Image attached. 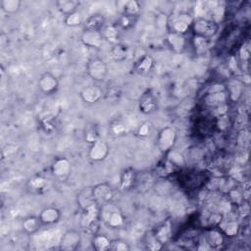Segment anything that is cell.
<instances>
[{"label": "cell", "instance_id": "cell-1", "mask_svg": "<svg viewBox=\"0 0 251 251\" xmlns=\"http://www.w3.org/2000/svg\"><path fill=\"white\" fill-rule=\"evenodd\" d=\"M101 207L96 203H92L87 207L81 209L80 216V227L89 235L98 233L101 221Z\"/></svg>", "mask_w": 251, "mask_h": 251}, {"label": "cell", "instance_id": "cell-2", "mask_svg": "<svg viewBox=\"0 0 251 251\" xmlns=\"http://www.w3.org/2000/svg\"><path fill=\"white\" fill-rule=\"evenodd\" d=\"M193 17L187 12H176L168 15L167 32L184 35L191 28Z\"/></svg>", "mask_w": 251, "mask_h": 251}, {"label": "cell", "instance_id": "cell-3", "mask_svg": "<svg viewBox=\"0 0 251 251\" xmlns=\"http://www.w3.org/2000/svg\"><path fill=\"white\" fill-rule=\"evenodd\" d=\"M190 29L194 35L210 40L217 34L219 30V25L210 18L196 17L193 19Z\"/></svg>", "mask_w": 251, "mask_h": 251}, {"label": "cell", "instance_id": "cell-4", "mask_svg": "<svg viewBox=\"0 0 251 251\" xmlns=\"http://www.w3.org/2000/svg\"><path fill=\"white\" fill-rule=\"evenodd\" d=\"M177 132L175 127L167 126L162 127L156 136V146L157 149L162 154H167L172 150L176 142Z\"/></svg>", "mask_w": 251, "mask_h": 251}, {"label": "cell", "instance_id": "cell-5", "mask_svg": "<svg viewBox=\"0 0 251 251\" xmlns=\"http://www.w3.org/2000/svg\"><path fill=\"white\" fill-rule=\"evenodd\" d=\"M101 220L111 228H119L125 224L123 212L111 203L101 207Z\"/></svg>", "mask_w": 251, "mask_h": 251}, {"label": "cell", "instance_id": "cell-6", "mask_svg": "<svg viewBox=\"0 0 251 251\" xmlns=\"http://www.w3.org/2000/svg\"><path fill=\"white\" fill-rule=\"evenodd\" d=\"M87 75L96 82L103 81L108 75V66L104 60L98 57L90 58L85 66Z\"/></svg>", "mask_w": 251, "mask_h": 251}, {"label": "cell", "instance_id": "cell-7", "mask_svg": "<svg viewBox=\"0 0 251 251\" xmlns=\"http://www.w3.org/2000/svg\"><path fill=\"white\" fill-rule=\"evenodd\" d=\"M92 199L100 206H104L112 202L115 196V190L109 182H99L90 188Z\"/></svg>", "mask_w": 251, "mask_h": 251}, {"label": "cell", "instance_id": "cell-8", "mask_svg": "<svg viewBox=\"0 0 251 251\" xmlns=\"http://www.w3.org/2000/svg\"><path fill=\"white\" fill-rule=\"evenodd\" d=\"M59 79L51 72H45L40 75L37 80V86L41 93L44 95H52L59 89Z\"/></svg>", "mask_w": 251, "mask_h": 251}, {"label": "cell", "instance_id": "cell-9", "mask_svg": "<svg viewBox=\"0 0 251 251\" xmlns=\"http://www.w3.org/2000/svg\"><path fill=\"white\" fill-rule=\"evenodd\" d=\"M81 243V234L77 229H68L61 236L59 249L62 251H75Z\"/></svg>", "mask_w": 251, "mask_h": 251}, {"label": "cell", "instance_id": "cell-10", "mask_svg": "<svg viewBox=\"0 0 251 251\" xmlns=\"http://www.w3.org/2000/svg\"><path fill=\"white\" fill-rule=\"evenodd\" d=\"M109 153H110L109 144L106 141L99 139L89 145L87 155L89 160H91L92 162L98 163V162L104 161L108 157Z\"/></svg>", "mask_w": 251, "mask_h": 251}, {"label": "cell", "instance_id": "cell-11", "mask_svg": "<svg viewBox=\"0 0 251 251\" xmlns=\"http://www.w3.org/2000/svg\"><path fill=\"white\" fill-rule=\"evenodd\" d=\"M50 171L54 177L64 179L71 174L72 163L67 157H58L51 164Z\"/></svg>", "mask_w": 251, "mask_h": 251}, {"label": "cell", "instance_id": "cell-12", "mask_svg": "<svg viewBox=\"0 0 251 251\" xmlns=\"http://www.w3.org/2000/svg\"><path fill=\"white\" fill-rule=\"evenodd\" d=\"M115 7L120 16H128L137 18L141 12V5L136 0H117Z\"/></svg>", "mask_w": 251, "mask_h": 251}, {"label": "cell", "instance_id": "cell-13", "mask_svg": "<svg viewBox=\"0 0 251 251\" xmlns=\"http://www.w3.org/2000/svg\"><path fill=\"white\" fill-rule=\"evenodd\" d=\"M79 97L85 104L92 105L104 98V91L99 85L91 84L80 90Z\"/></svg>", "mask_w": 251, "mask_h": 251}, {"label": "cell", "instance_id": "cell-14", "mask_svg": "<svg viewBox=\"0 0 251 251\" xmlns=\"http://www.w3.org/2000/svg\"><path fill=\"white\" fill-rule=\"evenodd\" d=\"M204 238L207 245L212 249H220L225 244L226 236L218 226L208 228L204 233Z\"/></svg>", "mask_w": 251, "mask_h": 251}, {"label": "cell", "instance_id": "cell-15", "mask_svg": "<svg viewBox=\"0 0 251 251\" xmlns=\"http://www.w3.org/2000/svg\"><path fill=\"white\" fill-rule=\"evenodd\" d=\"M104 41V37L100 30L83 29L82 33L80 34V42L88 48L97 49L101 47Z\"/></svg>", "mask_w": 251, "mask_h": 251}, {"label": "cell", "instance_id": "cell-16", "mask_svg": "<svg viewBox=\"0 0 251 251\" xmlns=\"http://www.w3.org/2000/svg\"><path fill=\"white\" fill-rule=\"evenodd\" d=\"M139 112L148 115L156 112L158 110V99L151 91L144 92L138 101Z\"/></svg>", "mask_w": 251, "mask_h": 251}, {"label": "cell", "instance_id": "cell-17", "mask_svg": "<svg viewBox=\"0 0 251 251\" xmlns=\"http://www.w3.org/2000/svg\"><path fill=\"white\" fill-rule=\"evenodd\" d=\"M153 236L162 244L165 246L166 243H168L172 237L173 230H172V224L169 220L164 221L157 225L153 230L151 231Z\"/></svg>", "mask_w": 251, "mask_h": 251}, {"label": "cell", "instance_id": "cell-18", "mask_svg": "<svg viewBox=\"0 0 251 251\" xmlns=\"http://www.w3.org/2000/svg\"><path fill=\"white\" fill-rule=\"evenodd\" d=\"M38 217L41 223L43 224V226H52L60 222L62 214L58 208L49 206L42 209Z\"/></svg>", "mask_w": 251, "mask_h": 251}, {"label": "cell", "instance_id": "cell-19", "mask_svg": "<svg viewBox=\"0 0 251 251\" xmlns=\"http://www.w3.org/2000/svg\"><path fill=\"white\" fill-rule=\"evenodd\" d=\"M166 41L170 49L175 53H182L185 50L187 44L184 35L170 32H167Z\"/></svg>", "mask_w": 251, "mask_h": 251}, {"label": "cell", "instance_id": "cell-20", "mask_svg": "<svg viewBox=\"0 0 251 251\" xmlns=\"http://www.w3.org/2000/svg\"><path fill=\"white\" fill-rule=\"evenodd\" d=\"M128 53H129L128 45L123 42L115 43L110 49V56L113 59V61L117 63H122L126 61L128 57Z\"/></svg>", "mask_w": 251, "mask_h": 251}, {"label": "cell", "instance_id": "cell-21", "mask_svg": "<svg viewBox=\"0 0 251 251\" xmlns=\"http://www.w3.org/2000/svg\"><path fill=\"white\" fill-rule=\"evenodd\" d=\"M105 25H106L105 17L100 13H94L84 20L83 29L101 30Z\"/></svg>", "mask_w": 251, "mask_h": 251}, {"label": "cell", "instance_id": "cell-22", "mask_svg": "<svg viewBox=\"0 0 251 251\" xmlns=\"http://www.w3.org/2000/svg\"><path fill=\"white\" fill-rule=\"evenodd\" d=\"M47 179L39 175V174H35L33 176H31L28 180H27V188L30 192L32 193H41L42 191L45 190V188L47 187Z\"/></svg>", "mask_w": 251, "mask_h": 251}, {"label": "cell", "instance_id": "cell-23", "mask_svg": "<svg viewBox=\"0 0 251 251\" xmlns=\"http://www.w3.org/2000/svg\"><path fill=\"white\" fill-rule=\"evenodd\" d=\"M43 224L41 223L38 216H28L22 222L23 230L26 234H34L40 230Z\"/></svg>", "mask_w": 251, "mask_h": 251}, {"label": "cell", "instance_id": "cell-24", "mask_svg": "<svg viewBox=\"0 0 251 251\" xmlns=\"http://www.w3.org/2000/svg\"><path fill=\"white\" fill-rule=\"evenodd\" d=\"M136 181V173L132 168L125 169L120 176V186L124 190L132 188Z\"/></svg>", "mask_w": 251, "mask_h": 251}, {"label": "cell", "instance_id": "cell-25", "mask_svg": "<svg viewBox=\"0 0 251 251\" xmlns=\"http://www.w3.org/2000/svg\"><path fill=\"white\" fill-rule=\"evenodd\" d=\"M153 67H154V59L147 54L141 56L134 64V70L139 74H147L152 71Z\"/></svg>", "mask_w": 251, "mask_h": 251}, {"label": "cell", "instance_id": "cell-26", "mask_svg": "<svg viewBox=\"0 0 251 251\" xmlns=\"http://www.w3.org/2000/svg\"><path fill=\"white\" fill-rule=\"evenodd\" d=\"M56 7L65 17L78 11L79 2L76 0H58L56 1Z\"/></svg>", "mask_w": 251, "mask_h": 251}, {"label": "cell", "instance_id": "cell-27", "mask_svg": "<svg viewBox=\"0 0 251 251\" xmlns=\"http://www.w3.org/2000/svg\"><path fill=\"white\" fill-rule=\"evenodd\" d=\"M109 132L115 137L123 136L127 132V125L122 119H114L109 124Z\"/></svg>", "mask_w": 251, "mask_h": 251}, {"label": "cell", "instance_id": "cell-28", "mask_svg": "<svg viewBox=\"0 0 251 251\" xmlns=\"http://www.w3.org/2000/svg\"><path fill=\"white\" fill-rule=\"evenodd\" d=\"M83 139L89 145L94 143L95 141L101 139L99 127L96 124L91 123V124H88L87 126H85L84 130H83Z\"/></svg>", "mask_w": 251, "mask_h": 251}, {"label": "cell", "instance_id": "cell-29", "mask_svg": "<svg viewBox=\"0 0 251 251\" xmlns=\"http://www.w3.org/2000/svg\"><path fill=\"white\" fill-rule=\"evenodd\" d=\"M110 242H111V239L107 235L101 234V233H96L92 235V238H91L92 248L96 251L109 250Z\"/></svg>", "mask_w": 251, "mask_h": 251}, {"label": "cell", "instance_id": "cell-30", "mask_svg": "<svg viewBox=\"0 0 251 251\" xmlns=\"http://www.w3.org/2000/svg\"><path fill=\"white\" fill-rule=\"evenodd\" d=\"M119 30L120 28L116 24H110V25L106 24L100 31L104 37V40L114 42L115 44L118 42L117 40L119 38Z\"/></svg>", "mask_w": 251, "mask_h": 251}, {"label": "cell", "instance_id": "cell-31", "mask_svg": "<svg viewBox=\"0 0 251 251\" xmlns=\"http://www.w3.org/2000/svg\"><path fill=\"white\" fill-rule=\"evenodd\" d=\"M228 97L226 91L223 92H218V93H211V94H207V96L205 97V103L214 108L223 104H226Z\"/></svg>", "mask_w": 251, "mask_h": 251}, {"label": "cell", "instance_id": "cell-32", "mask_svg": "<svg viewBox=\"0 0 251 251\" xmlns=\"http://www.w3.org/2000/svg\"><path fill=\"white\" fill-rule=\"evenodd\" d=\"M226 92L229 99L237 101L240 98L242 92L241 83L238 80H230L229 83L226 86Z\"/></svg>", "mask_w": 251, "mask_h": 251}, {"label": "cell", "instance_id": "cell-33", "mask_svg": "<svg viewBox=\"0 0 251 251\" xmlns=\"http://www.w3.org/2000/svg\"><path fill=\"white\" fill-rule=\"evenodd\" d=\"M166 155V159L176 168V169H179L181 167H183L185 165V160H184V157L183 155L175 150L174 148L172 150H170Z\"/></svg>", "mask_w": 251, "mask_h": 251}, {"label": "cell", "instance_id": "cell-34", "mask_svg": "<svg viewBox=\"0 0 251 251\" xmlns=\"http://www.w3.org/2000/svg\"><path fill=\"white\" fill-rule=\"evenodd\" d=\"M223 233L225 234V236L226 237H233L238 233L239 230V226L237 223L235 222H231V221H227V222H224L222 221V223L219 225L218 226Z\"/></svg>", "mask_w": 251, "mask_h": 251}, {"label": "cell", "instance_id": "cell-35", "mask_svg": "<svg viewBox=\"0 0 251 251\" xmlns=\"http://www.w3.org/2000/svg\"><path fill=\"white\" fill-rule=\"evenodd\" d=\"M0 5L4 13L8 15H14L20 11L22 7V1L21 0H1Z\"/></svg>", "mask_w": 251, "mask_h": 251}, {"label": "cell", "instance_id": "cell-36", "mask_svg": "<svg viewBox=\"0 0 251 251\" xmlns=\"http://www.w3.org/2000/svg\"><path fill=\"white\" fill-rule=\"evenodd\" d=\"M83 23H84V19L82 14L79 11H76L75 13H72L64 17V24L70 27L79 26L83 25Z\"/></svg>", "mask_w": 251, "mask_h": 251}, {"label": "cell", "instance_id": "cell-37", "mask_svg": "<svg viewBox=\"0 0 251 251\" xmlns=\"http://www.w3.org/2000/svg\"><path fill=\"white\" fill-rule=\"evenodd\" d=\"M192 45L194 47L195 53L198 55H203L204 53L207 52V50L209 49V45H210V40L200 37V36H196L193 35L192 38Z\"/></svg>", "mask_w": 251, "mask_h": 251}, {"label": "cell", "instance_id": "cell-38", "mask_svg": "<svg viewBox=\"0 0 251 251\" xmlns=\"http://www.w3.org/2000/svg\"><path fill=\"white\" fill-rule=\"evenodd\" d=\"M121 96H122V90L118 84L109 85L106 91L104 92V98L112 103H117L118 101H120Z\"/></svg>", "mask_w": 251, "mask_h": 251}, {"label": "cell", "instance_id": "cell-39", "mask_svg": "<svg viewBox=\"0 0 251 251\" xmlns=\"http://www.w3.org/2000/svg\"><path fill=\"white\" fill-rule=\"evenodd\" d=\"M137 18H133V17H128V16H120V18L117 21V25L120 29H124V30H127L130 29L131 27H133V25H135Z\"/></svg>", "mask_w": 251, "mask_h": 251}, {"label": "cell", "instance_id": "cell-40", "mask_svg": "<svg viewBox=\"0 0 251 251\" xmlns=\"http://www.w3.org/2000/svg\"><path fill=\"white\" fill-rule=\"evenodd\" d=\"M226 15V8L222 5H220L219 3L216 4V6H214L213 8H211V20H213L215 23H217L219 25L220 22L223 21V19L225 18Z\"/></svg>", "mask_w": 251, "mask_h": 251}, {"label": "cell", "instance_id": "cell-41", "mask_svg": "<svg viewBox=\"0 0 251 251\" xmlns=\"http://www.w3.org/2000/svg\"><path fill=\"white\" fill-rule=\"evenodd\" d=\"M109 250H112V251H128V250H130V247H129L128 243L126 240L121 239V238H115V239H111Z\"/></svg>", "mask_w": 251, "mask_h": 251}, {"label": "cell", "instance_id": "cell-42", "mask_svg": "<svg viewBox=\"0 0 251 251\" xmlns=\"http://www.w3.org/2000/svg\"><path fill=\"white\" fill-rule=\"evenodd\" d=\"M151 131H152L151 123L148 121H145V122H142L138 126V127L136 128V131H135V135L139 138H145L150 135Z\"/></svg>", "mask_w": 251, "mask_h": 251}, {"label": "cell", "instance_id": "cell-43", "mask_svg": "<svg viewBox=\"0 0 251 251\" xmlns=\"http://www.w3.org/2000/svg\"><path fill=\"white\" fill-rule=\"evenodd\" d=\"M145 245L147 247V249H150V250H161L163 249L164 245H162L154 236L153 234L150 232L149 235H147L146 237V241H145Z\"/></svg>", "mask_w": 251, "mask_h": 251}, {"label": "cell", "instance_id": "cell-44", "mask_svg": "<svg viewBox=\"0 0 251 251\" xmlns=\"http://www.w3.org/2000/svg\"><path fill=\"white\" fill-rule=\"evenodd\" d=\"M167 22H168V15L161 13L156 17V26L160 29L167 30Z\"/></svg>", "mask_w": 251, "mask_h": 251}, {"label": "cell", "instance_id": "cell-45", "mask_svg": "<svg viewBox=\"0 0 251 251\" xmlns=\"http://www.w3.org/2000/svg\"><path fill=\"white\" fill-rule=\"evenodd\" d=\"M222 221H223V216L220 213H213L209 218V222L212 226H219Z\"/></svg>", "mask_w": 251, "mask_h": 251}]
</instances>
